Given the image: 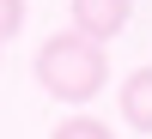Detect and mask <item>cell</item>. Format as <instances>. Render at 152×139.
Returning <instances> with one entry per match:
<instances>
[{
	"label": "cell",
	"mask_w": 152,
	"mask_h": 139,
	"mask_svg": "<svg viewBox=\"0 0 152 139\" xmlns=\"http://www.w3.org/2000/svg\"><path fill=\"white\" fill-rule=\"evenodd\" d=\"M37 85H43L55 103L85 109L91 97H104V85H110V48L91 42V36H79V30H55L37 48Z\"/></svg>",
	"instance_id": "cell-1"
},
{
	"label": "cell",
	"mask_w": 152,
	"mask_h": 139,
	"mask_svg": "<svg viewBox=\"0 0 152 139\" xmlns=\"http://www.w3.org/2000/svg\"><path fill=\"white\" fill-rule=\"evenodd\" d=\"M128 18H134V0H73V30L104 48L128 30Z\"/></svg>",
	"instance_id": "cell-2"
},
{
	"label": "cell",
	"mask_w": 152,
	"mask_h": 139,
	"mask_svg": "<svg viewBox=\"0 0 152 139\" xmlns=\"http://www.w3.org/2000/svg\"><path fill=\"white\" fill-rule=\"evenodd\" d=\"M116 97H122V121L134 133H152V67H134Z\"/></svg>",
	"instance_id": "cell-3"
},
{
	"label": "cell",
	"mask_w": 152,
	"mask_h": 139,
	"mask_svg": "<svg viewBox=\"0 0 152 139\" xmlns=\"http://www.w3.org/2000/svg\"><path fill=\"white\" fill-rule=\"evenodd\" d=\"M49 139H116V133H110L97 115H67V121H61V127L49 133Z\"/></svg>",
	"instance_id": "cell-4"
},
{
	"label": "cell",
	"mask_w": 152,
	"mask_h": 139,
	"mask_svg": "<svg viewBox=\"0 0 152 139\" xmlns=\"http://www.w3.org/2000/svg\"><path fill=\"white\" fill-rule=\"evenodd\" d=\"M24 30V0H0V42Z\"/></svg>",
	"instance_id": "cell-5"
}]
</instances>
